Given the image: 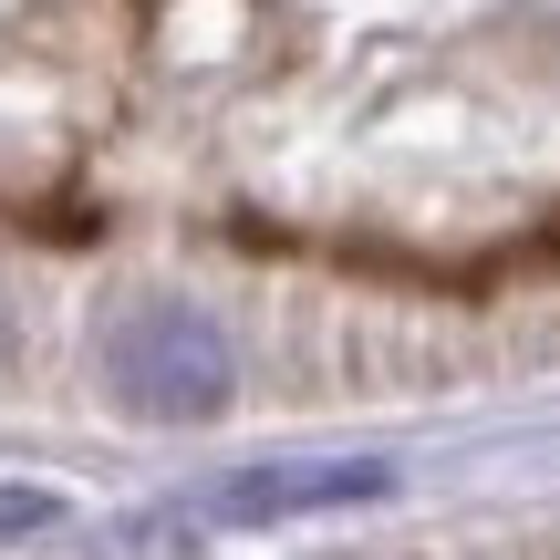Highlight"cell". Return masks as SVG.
<instances>
[{"label":"cell","mask_w":560,"mask_h":560,"mask_svg":"<svg viewBox=\"0 0 560 560\" xmlns=\"http://www.w3.org/2000/svg\"><path fill=\"white\" fill-rule=\"evenodd\" d=\"M104 384H115L125 416L208 425L229 405V384H240V353H229V332L198 301H136V312L104 332Z\"/></svg>","instance_id":"cell-1"},{"label":"cell","mask_w":560,"mask_h":560,"mask_svg":"<svg viewBox=\"0 0 560 560\" xmlns=\"http://www.w3.org/2000/svg\"><path fill=\"white\" fill-rule=\"evenodd\" d=\"M62 499H42V488H0V540H21V529H52Z\"/></svg>","instance_id":"cell-3"},{"label":"cell","mask_w":560,"mask_h":560,"mask_svg":"<svg viewBox=\"0 0 560 560\" xmlns=\"http://www.w3.org/2000/svg\"><path fill=\"white\" fill-rule=\"evenodd\" d=\"M395 488V467L342 457V467H240L219 478L198 509H177L166 529H270V520H322V509H363Z\"/></svg>","instance_id":"cell-2"}]
</instances>
